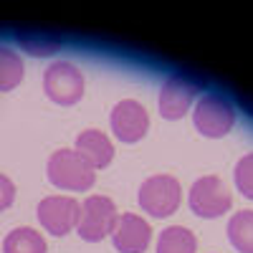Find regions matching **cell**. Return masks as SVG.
I'll use <instances>...</instances> for the list:
<instances>
[{
	"mask_svg": "<svg viewBox=\"0 0 253 253\" xmlns=\"http://www.w3.org/2000/svg\"><path fill=\"white\" fill-rule=\"evenodd\" d=\"M48 180L61 190L81 193L96 182V170L76 150H58L48 160Z\"/></svg>",
	"mask_w": 253,
	"mask_h": 253,
	"instance_id": "6da1fadb",
	"label": "cell"
},
{
	"mask_svg": "<svg viewBox=\"0 0 253 253\" xmlns=\"http://www.w3.org/2000/svg\"><path fill=\"white\" fill-rule=\"evenodd\" d=\"M139 205L152 218L172 215L182 203V187L172 175H152L139 185Z\"/></svg>",
	"mask_w": 253,
	"mask_h": 253,
	"instance_id": "7a4b0ae2",
	"label": "cell"
},
{
	"mask_svg": "<svg viewBox=\"0 0 253 253\" xmlns=\"http://www.w3.org/2000/svg\"><path fill=\"white\" fill-rule=\"evenodd\" d=\"M193 124L195 129L203 137H223L233 129L236 124V109L228 99L218 96V94H203L195 101V109H193Z\"/></svg>",
	"mask_w": 253,
	"mask_h": 253,
	"instance_id": "3957f363",
	"label": "cell"
},
{
	"mask_svg": "<svg viewBox=\"0 0 253 253\" xmlns=\"http://www.w3.org/2000/svg\"><path fill=\"white\" fill-rule=\"evenodd\" d=\"M187 203H190V210L200 218H220L233 205V195H230V190L225 187L220 177L205 175L193 182Z\"/></svg>",
	"mask_w": 253,
	"mask_h": 253,
	"instance_id": "277c9868",
	"label": "cell"
},
{
	"mask_svg": "<svg viewBox=\"0 0 253 253\" xmlns=\"http://www.w3.org/2000/svg\"><path fill=\"white\" fill-rule=\"evenodd\" d=\"M117 218H119V213H117V205L112 198L91 195L81 203L76 230L84 241H101L104 236H112Z\"/></svg>",
	"mask_w": 253,
	"mask_h": 253,
	"instance_id": "5b68a950",
	"label": "cell"
},
{
	"mask_svg": "<svg viewBox=\"0 0 253 253\" xmlns=\"http://www.w3.org/2000/svg\"><path fill=\"white\" fill-rule=\"evenodd\" d=\"M43 91L51 101L71 107L84 96V74L69 61H53L43 71Z\"/></svg>",
	"mask_w": 253,
	"mask_h": 253,
	"instance_id": "8992f818",
	"label": "cell"
},
{
	"mask_svg": "<svg viewBox=\"0 0 253 253\" xmlns=\"http://www.w3.org/2000/svg\"><path fill=\"white\" fill-rule=\"evenodd\" d=\"M38 220L51 236H66L79 225L81 203L69 195H48L38 203Z\"/></svg>",
	"mask_w": 253,
	"mask_h": 253,
	"instance_id": "52a82bcc",
	"label": "cell"
},
{
	"mask_svg": "<svg viewBox=\"0 0 253 253\" xmlns=\"http://www.w3.org/2000/svg\"><path fill=\"white\" fill-rule=\"evenodd\" d=\"M109 122H112L114 137L119 142H124V144L139 142L147 134V129H150V114H147V109L134 99L119 101L117 107L112 109V119Z\"/></svg>",
	"mask_w": 253,
	"mask_h": 253,
	"instance_id": "ba28073f",
	"label": "cell"
},
{
	"mask_svg": "<svg viewBox=\"0 0 253 253\" xmlns=\"http://www.w3.org/2000/svg\"><path fill=\"white\" fill-rule=\"evenodd\" d=\"M198 84H193L185 76H170L160 89V114L165 119H180L187 114V109L198 101Z\"/></svg>",
	"mask_w": 253,
	"mask_h": 253,
	"instance_id": "9c48e42d",
	"label": "cell"
},
{
	"mask_svg": "<svg viewBox=\"0 0 253 253\" xmlns=\"http://www.w3.org/2000/svg\"><path fill=\"white\" fill-rule=\"evenodd\" d=\"M152 241V228L137 213H122L112 230V243L119 253H144Z\"/></svg>",
	"mask_w": 253,
	"mask_h": 253,
	"instance_id": "30bf717a",
	"label": "cell"
},
{
	"mask_svg": "<svg viewBox=\"0 0 253 253\" xmlns=\"http://www.w3.org/2000/svg\"><path fill=\"white\" fill-rule=\"evenodd\" d=\"M76 152L86 160L94 170H104L114 160V144L99 129H84L76 137Z\"/></svg>",
	"mask_w": 253,
	"mask_h": 253,
	"instance_id": "8fae6325",
	"label": "cell"
},
{
	"mask_svg": "<svg viewBox=\"0 0 253 253\" xmlns=\"http://www.w3.org/2000/svg\"><path fill=\"white\" fill-rule=\"evenodd\" d=\"M46 238L36 228H15L3 241V253H46Z\"/></svg>",
	"mask_w": 253,
	"mask_h": 253,
	"instance_id": "7c38bea8",
	"label": "cell"
},
{
	"mask_svg": "<svg viewBox=\"0 0 253 253\" xmlns=\"http://www.w3.org/2000/svg\"><path fill=\"white\" fill-rule=\"evenodd\" d=\"M195 248H198L195 233L182 225L165 228L157 238V253H195Z\"/></svg>",
	"mask_w": 253,
	"mask_h": 253,
	"instance_id": "4fadbf2b",
	"label": "cell"
},
{
	"mask_svg": "<svg viewBox=\"0 0 253 253\" xmlns=\"http://www.w3.org/2000/svg\"><path fill=\"white\" fill-rule=\"evenodd\" d=\"M228 241L238 253H253V210H241L230 218Z\"/></svg>",
	"mask_w": 253,
	"mask_h": 253,
	"instance_id": "5bb4252c",
	"label": "cell"
},
{
	"mask_svg": "<svg viewBox=\"0 0 253 253\" xmlns=\"http://www.w3.org/2000/svg\"><path fill=\"white\" fill-rule=\"evenodd\" d=\"M23 74H26V66L20 61V56L8 46H0V91L15 89L23 81Z\"/></svg>",
	"mask_w": 253,
	"mask_h": 253,
	"instance_id": "9a60e30c",
	"label": "cell"
},
{
	"mask_svg": "<svg viewBox=\"0 0 253 253\" xmlns=\"http://www.w3.org/2000/svg\"><path fill=\"white\" fill-rule=\"evenodd\" d=\"M233 175H236L238 190H241L248 200H253V152H248V155H243V157L238 160Z\"/></svg>",
	"mask_w": 253,
	"mask_h": 253,
	"instance_id": "2e32d148",
	"label": "cell"
},
{
	"mask_svg": "<svg viewBox=\"0 0 253 253\" xmlns=\"http://www.w3.org/2000/svg\"><path fill=\"white\" fill-rule=\"evenodd\" d=\"M15 200V185L8 175L0 172V210H8Z\"/></svg>",
	"mask_w": 253,
	"mask_h": 253,
	"instance_id": "e0dca14e",
	"label": "cell"
}]
</instances>
